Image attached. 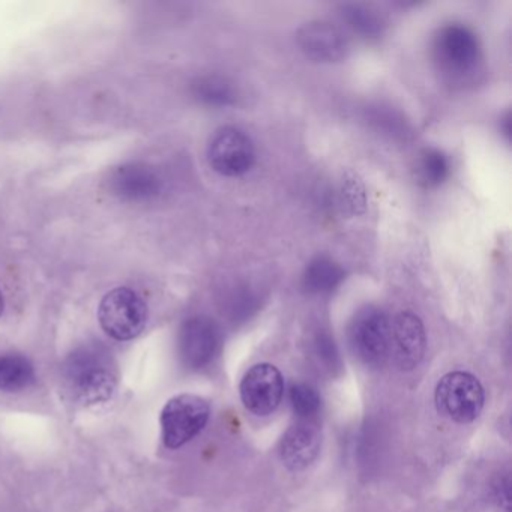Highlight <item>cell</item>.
<instances>
[{"label": "cell", "mask_w": 512, "mask_h": 512, "mask_svg": "<svg viewBox=\"0 0 512 512\" xmlns=\"http://www.w3.org/2000/svg\"><path fill=\"white\" fill-rule=\"evenodd\" d=\"M220 344L217 325L208 317H191L179 331V356L188 368L205 367L214 358Z\"/></svg>", "instance_id": "cell-9"}, {"label": "cell", "mask_w": 512, "mask_h": 512, "mask_svg": "<svg viewBox=\"0 0 512 512\" xmlns=\"http://www.w3.org/2000/svg\"><path fill=\"white\" fill-rule=\"evenodd\" d=\"M256 160V149L244 131L220 128L209 140L208 161L212 169L227 178L245 175Z\"/></svg>", "instance_id": "cell-6"}, {"label": "cell", "mask_w": 512, "mask_h": 512, "mask_svg": "<svg viewBox=\"0 0 512 512\" xmlns=\"http://www.w3.org/2000/svg\"><path fill=\"white\" fill-rule=\"evenodd\" d=\"M302 52L316 62H340L349 52V41L337 26L326 22H311L298 32Z\"/></svg>", "instance_id": "cell-11"}, {"label": "cell", "mask_w": 512, "mask_h": 512, "mask_svg": "<svg viewBox=\"0 0 512 512\" xmlns=\"http://www.w3.org/2000/svg\"><path fill=\"white\" fill-rule=\"evenodd\" d=\"M163 179L154 167L130 163L113 170L109 179L110 191L128 202H148L160 196Z\"/></svg>", "instance_id": "cell-10"}, {"label": "cell", "mask_w": 512, "mask_h": 512, "mask_svg": "<svg viewBox=\"0 0 512 512\" xmlns=\"http://www.w3.org/2000/svg\"><path fill=\"white\" fill-rule=\"evenodd\" d=\"M322 436L310 419L292 425L281 440V458L290 470H302L313 463L320 451Z\"/></svg>", "instance_id": "cell-13"}, {"label": "cell", "mask_w": 512, "mask_h": 512, "mask_svg": "<svg viewBox=\"0 0 512 512\" xmlns=\"http://www.w3.org/2000/svg\"><path fill=\"white\" fill-rule=\"evenodd\" d=\"M4 307H5L4 295H2V292H0V314L4 313Z\"/></svg>", "instance_id": "cell-22"}, {"label": "cell", "mask_w": 512, "mask_h": 512, "mask_svg": "<svg viewBox=\"0 0 512 512\" xmlns=\"http://www.w3.org/2000/svg\"><path fill=\"white\" fill-rule=\"evenodd\" d=\"M65 377L80 403H106L115 394L116 371L106 350L97 346L80 347L65 364Z\"/></svg>", "instance_id": "cell-1"}, {"label": "cell", "mask_w": 512, "mask_h": 512, "mask_svg": "<svg viewBox=\"0 0 512 512\" xmlns=\"http://www.w3.org/2000/svg\"><path fill=\"white\" fill-rule=\"evenodd\" d=\"M344 280V271L340 265L328 257H317L305 269L302 286L308 293L322 295L340 286Z\"/></svg>", "instance_id": "cell-14"}, {"label": "cell", "mask_w": 512, "mask_h": 512, "mask_svg": "<svg viewBox=\"0 0 512 512\" xmlns=\"http://www.w3.org/2000/svg\"><path fill=\"white\" fill-rule=\"evenodd\" d=\"M98 320L113 340H134L148 322V305L134 290L118 287L104 296L98 308Z\"/></svg>", "instance_id": "cell-2"}, {"label": "cell", "mask_w": 512, "mask_h": 512, "mask_svg": "<svg viewBox=\"0 0 512 512\" xmlns=\"http://www.w3.org/2000/svg\"><path fill=\"white\" fill-rule=\"evenodd\" d=\"M290 401L293 410L301 419H311L322 406V398L317 394L316 389L311 388L307 383H293L290 388Z\"/></svg>", "instance_id": "cell-19"}, {"label": "cell", "mask_w": 512, "mask_h": 512, "mask_svg": "<svg viewBox=\"0 0 512 512\" xmlns=\"http://www.w3.org/2000/svg\"><path fill=\"white\" fill-rule=\"evenodd\" d=\"M350 343L364 364H385L391 350V323L386 314L371 307L359 311L350 326Z\"/></svg>", "instance_id": "cell-5"}, {"label": "cell", "mask_w": 512, "mask_h": 512, "mask_svg": "<svg viewBox=\"0 0 512 512\" xmlns=\"http://www.w3.org/2000/svg\"><path fill=\"white\" fill-rule=\"evenodd\" d=\"M391 347L401 370H413L424 358L425 329L410 311L398 314L391 325Z\"/></svg>", "instance_id": "cell-12"}, {"label": "cell", "mask_w": 512, "mask_h": 512, "mask_svg": "<svg viewBox=\"0 0 512 512\" xmlns=\"http://www.w3.org/2000/svg\"><path fill=\"white\" fill-rule=\"evenodd\" d=\"M341 17L347 26L362 38H377L385 28L382 17L367 5H344Z\"/></svg>", "instance_id": "cell-17"}, {"label": "cell", "mask_w": 512, "mask_h": 512, "mask_svg": "<svg viewBox=\"0 0 512 512\" xmlns=\"http://www.w3.org/2000/svg\"><path fill=\"white\" fill-rule=\"evenodd\" d=\"M481 382L466 371L445 374L436 386V406L442 415L458 424H469L484 407Z\"/></svg>", "instance_id": "cell-4"}, {"label": "cell", "mask_w": 512, "mask_h": 512, "mask_svg": "<svg viewBox=\"0 0 512 512\" xmlns=\"http://www.w3.org/2000/svg\"><path fill=\"white\" fill-rule=\"evenodd\" d=\"M449 175V161L440 151H425L416 167V178L422 187L433 188L442 184Z\"/></svg>", "instance_id": "cell-18"}, {"label": "cell", "mask_w": 512, "mask_h": 512, "mask_svg": "<svg viewBox=\"0 0 512 512\" xmlns=\"http://www.w3.org/2000/svg\"><path fill=\"white\" fill-rule=\"evenodd\" d=\"M211 407L205 398L181 394L170 398L161 412V436L164 445L178 449L193 440L206 427Z\"/></svg>", "instance_id": "cell-3"}, {"label": "cell", "mask_w": 512, "mask_h": 512, "mask_svg": "<svg viewBox=\"0 0 512 512\" xmlns=\"http://www.w3.org/2000/svg\"><path fill=\"white\" fill-rule=\"evenodd\" d=\"M341 208L349 214L358 215L365 211V193L361 182L350 176L344 181L340 194Z\"/></svg>", "instance_id": "cell-20"}, {"label": "cell", "mask_w": 512, "mask_h": 512, "mask_svg": "<svg viewBox=\"0 0 512 512\" xmlns=\"http://www.w3.org/2000/svg\"><path fill=\"white\" fill-rule=\"evenodd\" d=\"M434 55L446 73H470L479 61L478 38L466 26H446L434 41Z\"/></svg>", "instance_id": "cell-8"}, {"label": "cell", "mask_w": 512, "mask_h": 512, "mask_svg": "<svg viewBox=\"0 0 512 512\" xmlns=\"http://www.w3.org/2000/svg\"><path fill=\"white\" fill-rule=\"evenodd\" d=\"M497 502H499L500 508H505L506 512H509V481H500L496 487Z\"/></svg>", "instance_id": "cell-21"}, {"label": "cell", "mask_w": 512, "mask_h": 512, "mask_svg": "<svg viewBox=\"0 0 512 512\" xmlns=\"http://www.w3.org/2000/svg\"><path fill=\"white\" fill-rule=\"evenodd\" d=\"M35 379V368L28 358L16 353L0 355V391H23L34 385Z\"/></svg>", "instance_id": "cell-15"}, {"label": "cell", "mask_w": 512, "mask_h": 512, "mask_svg": "<svg viewBox=\"0 0 512 512\" xmlns=\"http://www.w3.org/2000/svg\"><path fill=\"white\" fill-rule=\"evenodd\" d=\"M241 400L257 416L271 415L283 400L284 379L280 370L271 364H257L242 379Z\"/></svg>", "instance_id": "cell-7"}, {"label": "cell", "mask_w": 512, "mask_h": 512, "mask_svg": "<svg viewBox=\"0 0 512 512\" xmlns=\"http://www.w3.org/2000/svg\"><path fill=\"white\" fill-rule=\"evenodd\" d=\"M194 97L212 107L232 106L238 100L233 83L223 77H202L193 85Z\"/></svg>", "instance_id": "cell-16"}]
</instances>
